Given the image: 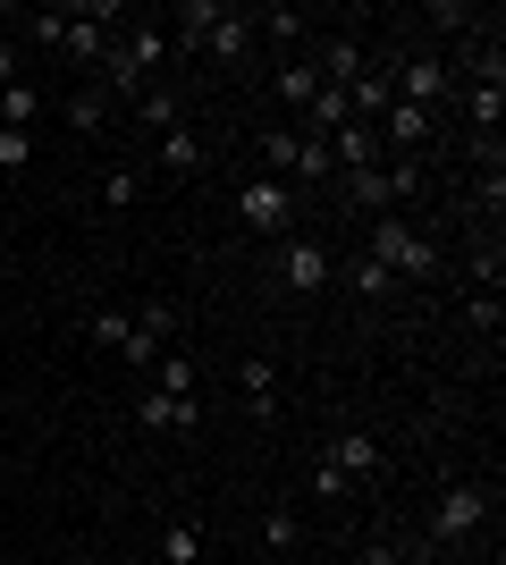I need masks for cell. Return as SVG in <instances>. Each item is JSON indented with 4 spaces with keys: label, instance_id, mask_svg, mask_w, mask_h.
<instances>
[{
    "label": "cell",
    "instance_id": "obj_23",
    "mask_svg": "<svg viewBox=\"0 0 506 565\" xmlns=\"http://www.w3.org/2000/svg\"><path fill=\"white\" fill-rule=\"evenodd\" d=\"M169 330H177V305H144V312H136V338H144L152 354L169 347Z\"/></svg>",
    "mask_w": 506,
    "mask_h": 565
},
{
    "label": "cell",
    "instance_id": "obj_22",
    "mask_svg": "<svg viewBox=\"0 0 506 565\" xmlns=\"http://www.w3.org/2000/svg\"><path fill=\"white\" fill-rule=\"evenodd\" d=\"M144 194V169H101V212H127Z\"/></svg>",
    "mask_w": 506,
    "mask_h": 565
},
{
    "label": "cell",
    "instance_id": "obj_29",
    "mask_svg": "<svg viewBox=\"0 0 506 565\" xmlns=\"http://www.w3.org/2000/svg\"><path fill=\"white\" fill-rule=\"evenodd\" d=\"M313 498H355V481H346V472L321 456V465H313Z\"/></svg>",
    "mask_w": 506,
    "mask_h": 565
},
{
    "label": "cell",
    "instance_id": "obj_5",
    "mask_svg": "<svg viewBox=\"0 0 506 565\" xmlns=\"http://www.w3.org/2000/svg\"><path fill=\"white\" fill-rule=\"evenodd\" d=\"M237 220L254 236H270V245H279V236H295V186L288 178H262V169H254V178H237Z\"/></svg>",
    "mask_w": 506,
    "mask_h": 565
},
{
    "label": "cell",
    "instance_id": "obj_31",
    "mask_svg": "<svg viewBox=\"0 0 506 565\" xmlns=\"http://www.w3.org/2000/svg\"><path fill=\"white\" fill-rule=\"evenodd\" d=\"M9 18H18V9H9V0H0V25H9Z\"/></svg>",
    "mask_w": 506,
    "mask_h": 565
},
{
    "label": "cell",
    "instance_id": "obj_13",
    "mask_svg": "<svg viewBox=\"0 0 506 565\" xmlns=\"http://www.w3.org/2000/svg\"><path fill=\"white\" fill-rule=\"evenodd\" d=\"M136 423L144 430H203V397H161V388H144Z\"/></svg>",
    "mask_w": 506,
    "mask_h": 565
},
{
    "label": "cell",
    "instance_id": "obj_30",
    "mask_svg": "<svg viewBox=\"0 0 506 565\" xmlns=\"http://www.w3.org/2000/svg\"><path fill=\"white\" fill-rule=\"evenodd\" d=\"M0 85H18V43L0 34Z\"/></svg>",
    "mask_w": 506,
    "mask_h": 565
},
{
    "label": "cell",
    "instance_id": "obj_21",
    "mask_svg": "<svg viewBox=\"0 0 506 565\" xmlns=\"http://www.w3.org/2000/svg\"><path fill=\"white\" fill-rule=\"evenodd\" d=\"M60 110H68V127H76V136H101V127H110V102H101L94 85H85V94H68Z\"/></svg>",
    "mask_w": 506,
    "mask_h": 565
},
{
    "label": "cell",
    "instance_id": "obj_16",
    "mask_svg": "<svg viewBox=\"0 0 506 565\" xmlns=\"http://www.w3.org/2000/svg\"><path fill=\"white\" fill-rule=\"evenodd\" d=\"M152 388H161V397H203V372H194V354H161V363H152Z\"/></svg>",
    "mask_w": 506,
    "mask_h": 565
},
{
    "label": "cell",
    "instance_id": "obj_17",
    "mask_svg": "<svg viewBox=\"0 0 506 565\" xmlns=\"http://www.w3.org/2000/svg\"><path fill=\"white\" fill-rule=\"evenodd\" d=\"M85 338H94V347H110V354H127V338H136V312H127V305H101L94 321H85Z\"/></svg>",
    "mask_w": 506,
    "mask_h": 565
},
{
    "label": "cell",
    "instance_id": "obj_24",
    "mask_svg": "<svg viewBox=\"0 0 506 565\" xmlns=\"http://www.w3.org/2000/svg\"><path fill=\"white\" fill-rule=\"evenodd\" d=\"M18 25H25V43L60 51V34H68V9H34V18H18Z\"/></svg>",
    "mask_w": 506,
    "mask_h": 565
},
{
    "label": "cell",
    "instance_id": "obj_4",
    "mask_svg": "<svg viewBox=\"0 0 506 565\" xmlns=\"http://www.w3.org/2000/svg\"><path fill=\"white\" fill-rule=\"evenodd\" d=\"M254 152H262V178H288V186H330L337 169H330V143L321 136H304V127H262L254 136Z\"/></svg>",
    "mask_w": 506,
    "mask_h": 565
},
{
    "label": "cell",
    "instance_id": "obj_10",
    "mask_svg": "<svg viewBox=\"0 0 506 565\" xmlns=\"http://www.w3.org/2000/svg\"><path fill=\"white\" fill-rule=\"evenodd\" d=\"M321 456H330V465L346 472V481H380V472H388V448L372 439V430H337V439H330Z\"/></svg>",
    "mask_w": 506,
    "mask_h": 565
},
{
    "label": "cell",
    "instance_id": "obj_11",
    "mask_svg": "<svg viewBox=\"0 0 506 565\" xmlns=\"http://www.w3.org/2000/svg\"><path fill=\"white\" fill-rule=\"evenodd\" d=\"M237 397H245V414H254V423H270V414H279V363H270V354H245V363H237Z\"/></svg>",
    "mask_w": 506,
    "mask_h": 565
},
{
    "label": "cell",
    "instance_id": "obj_18",
    "mask_svg": "<svg viewBox=\"0 0 506 565\" xmlns=\"http://www.w3.org/2000/svg\"><path fill=\"white\" fill-rule=\"evenodd\" d=\"M161 565H203V523H194V515H177L161 532Z\"/></svg>",
    "mask_w": 506,
    "mask_h": 565
},
{
    "label": "cell",
    "instance_id": "obj_9",
    "mask_svg": "<svg viewBox=\"0 0 506 565\" xmlns=\"http://www.w3.org/2000/svg\"><path fill=\"white\" fill-rule=\"evenodd\" d=\"M431 127H439V110H422V102H388V118H380V152H388V161H413V152L431 143Z\"/></svg>",
    "mask_w": 506,
    "mask_h": 565
},
{
    "label": "cell",
    "instance_id": "obj_20",
    "mask_svg": "<svg viewBox=\"0 0 506 565\" xmlns=\"http://www.w3.org/2000/svg\"><path fill=\"white\" fill-rule=\"evenodd\" d=\"M34 118H43V94H34V85H0V127H25V136H34Z\"/></svg>",
    "mask_w": 506,
    "mask_h": 565
},
{
    "label": "cell",
    "instance_id": "obj_8",
    "mask_svg": "<svg viewBox=\"0 0 506 565\" xmlns=\"http://www.w3.org/2000/svg\"><path fill=\"white\" fill-rule=\"evenodd\" d=\"M203 161H212V143H203L194 118H177V127L152 136V169H161V178H203Z\"/></svg>",
    "mask_w": 506,
    "mask_h": 565
},
{
    "label": "cell",
    "instance_id": "obj_7",
    "mask_svg": "<svg viewBox=\"0 0 506 565\" xmlns=\"http://www.w3.org/2000/svg\"><path fill=\"white\" fill-rule=\"evenodd\" d=\"M388 94H397V102H422V110H439V102H456V68H448L439 51L388 60Z\"/></svg>",
    "mask_w": 506,
    "mask_h": 565
},
{
    "label": "cell",
    "instance_id": "obj_28",
    "mask_svg": "<svg viewBox=\"0 0 506 565\" xmlns=\"http://www.w3.org/2000/svg\"><path fill=\"white\" fill-rule=\"evenodd\" d=\"M25 161H34V136H25V127H0V169H9V178H18Z\"/></svg>",
    "mask_w": 506,
    "mask_h": 565
},
{
    "label": "cell",
    "instance_id": "obj_3",
    "mask_svg": "<svg viewBox=\"0 0 506 565\" xmlns=\"http://www.w3.org/2000/svg\"><path fill=\"white\" fill-rule=\"evenodd\" d=\"M363 254L380 262L388 279H439L448 270V254H439L431 236L413 228L406 212H380V220H363Z\"/></svg>",
    "mask_w": 506,
    "mask_h": 565
},
{
    "label": "cell",
    "instance_id": "obj_27",
    "mask_svg": "<svg viewBox=\"0 0 506 565\" xmlns=\"http://www.w3.org/2000/svg\"><path fill=\"white\" fill-rule=\"evenodd\" d=\"M346 279H355V296H388V287H397V279H388V270H380L372 254H355V262H346Z\"/></svg>",
    "mask_w": 506,
    "mask_h": 565
},
{
    "label": "cell",
    "instance_id": "obj_14",
    "mask_svg": "<svg viewBox=\"0 0 506 565\" xmlns=\"http://www.w3.org/2000/svg\"><path fill=\"white\" fill-rule=\"evenodd\" d=\"M270 94H279V102H288L295 118H304V110H313V94H321V68H313V60H279V76H270Z\"/></svg>",
    "mask_w": 506,
    "mask_h": 565
},
{
    "label": "cell",
    "instance_id": "obj_19",
    "mask_svg": "<svg viewBox=\"0 0 506 565\" xmlns=\"http://www.w3.org/2000/svg\"><path fill=\"white\" fill-rule=\"evenodd\" d=\"M498 321H506L498 287H473V296H464V330H473V338H489V347H498Z\"/></svg>",
    "mask_w": 506,
    "mask_h": 565
},
{
    "label": "cell",
    "instance_id": "obj_26",
    "mask_svg": "<svg viewBox=\"0 0 506 565\" xmlns=\"http://www.w3.org/2000/svg\"><path fill=\"white\" fill-rule=\"evenodd\" d=\"M422 18H431V25H448V34H464V25H489L482 9H464V0H431Z\"/></svg>",
    "mask_w": 506,
    "mask_h": 565
},
{
    "label": "cell",
    "instance_id": "obj_25",
    "mask_svg": "<svg viewBox=\"0 0 506 565\" xmlns=\"http://www.w3.org/2000/svg\"><path fill=\"white\" fill-rule=\"evenodd\" d=\"M295 541H304L295 507H270V515H262V548H295Z\"/></svg>",
    "mask_w": 506,
    "mask_h": 565
},
{
    "label": "cell",
    "instance_id": "obj_12",
    "mask_svg": "<svg viewBox=\"0 0 506 565\" xmlns=\"http://www.w3.org/2000/svg\"><path fill=\"white\" fill-rule=\"evenodd\" d=\"M388 152H380V127H363V118H346L330 136V169H380Z\"/></svg>",
    "mask_w": 506,
    "mask_h": 565
},
{
    "label": "cell",
    "instance_id": "obj_2",
    "mask_svg": "<svg viewBox=\"0 0 506 565\" xmlns=\"http://www.w3.org/2000/svg\"><path fill=\"white\" fill-rule=\"evenodd\" d=\"M489 507H498V498H489V481H448V490L431 498V515H422V541H413L406 557H413V565H439L448 548H464V541H473V532L489 523Z\"/></svg>",
    "mask_w": 506,
    "mask_h": 565
},
{
    "label": "cell",
    "instance_id": "obj_1",
    "mask_svg": "<svg viewBox=\"0 0 506 565\" xmlns=\"http://www.w3.org/2000/svg\"><path fill=\"white\" fill-rule=\"evenodd\" d=\"M169 25V51H212L219 68H245L254 60V9H228V0H177V9H161Z\"/></svg>",
    "mask_w": 506,
    "mask_h": 565
},
{
    "label": "cell",
    "instance_id": "obj_6",
    "mask_svg": "<svg viewBox=\"0 0 506 565\" xmlns=\"http://www.w3.org/2000/svg\"><path fill=\"white\" fill-rule=\"evenodd\" d=\"M270 262H279V287H288V296H321V287L337 279V254L321 245V236H304V228L279 236V254H270Z\"/></svg>",
    "mask_w": 506,
    "mask_h": 565
},
{
    "label": "cell",
    "instance_id": "obj_15",
    "mask_svg": "<svg viewBox=\"0 0 506 565\" xmlns=\"http://www.w3.org/2000/svg\"><path fill=\"white\" fill-rule=\"evenodd\" d=\"M127 110H136L152 136H161V127H177V118H186V94H169V85H144V94L127 102Z\"/></svg>",
    "mask_w": 506,
    "mask_h": 565
}]
</instances>
